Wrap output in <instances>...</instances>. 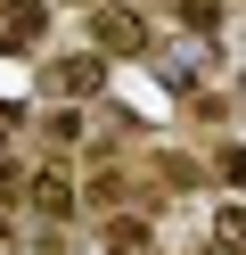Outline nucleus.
Segmentation results:
<instances>
[{
  "instance_id": "6",
  "label": "nucleus",
  "mask_w": 246,
  "mask_h": 255,
  "mask_svg": "<svg viewBox=\"0 0 246 255\" xmlns=\"http://www.w3.org/2000/svg\"><path fill=\"white\" fill-rule=\"evenodd\" d=\"M98 247L107 255H156V206H115V214H98Z\"/></svg>"
},
{
  "instance_id": "1",
  "label": "nucleus",
  "mask_w": 246,
  "mask_h": 255,
  "mask_svg": "<svg viewBox=\"0 0 246 255\" xmlns=\"http://www.w3.org/2000/svg\"><path fill=\"white\" fill-rule=\"evenodd\" d=\"M107 83H115V58L98 50V41L58 50V58L41 66V99H74V107H90V99H107Z\"/></svg>"
},
{
  "instance_id": "11",
  "label": "nucleus",
  "mask_w": 246,
  "mask_h": 255,
  "mask_svg": "<svg viewBox=\"0 0 246 255\" xmlns=\"http://www.w3.org/2000/svg\"><path fill=\"white\" fill-rule=\"evenodd\" d=\"M16 231H25V222H16V206H8V189H0V247H8Z\"/></svg>"
},
{
  "instance_id": "2",
  "label": "nucleus",
  "mask_w": 246,
  "mask_h": 255,
  "mask_svg": "<svg viewBox=\"0 0 246 255\" xmlns=\"http://www.w3.org/2000/svg\"><path fill=\"white\" fill-rule=\"evenodd\" d=\"M90 41L115 58V66L156 58V17H148V8H131V0H98V8H90Z\"/></svg>"
},
{
  "instance_id": "4",
  "label": "nucleus",
  "mask_w": 246,
  "mask_h": 255,
  "mask_svg": "<svg viewBox=\"0 0 246 255\" xmlns=\"http://www.w3.org/2000/svg\"><path fill=\"white\" fill-rule=\"evenodd\" d=\"M25 140H33L41 156H82V148H90V107L41 99V107H33V124H25Z\"/></svg>"
},
{
  "instance_id": "9",
  "label": "nucleus",
  "mask_w": 246,
  "mask_h": 255,
  "mask_svg": "<svg viewBox=\"0 0 246 255\" xmlns=\"http://www.w3.org/2000/svg\"><path fill=\"white\" fill-rule=\"evenodd\" d=\"M180 116L189 124H230L238 116V91H197V99H180Z\"/></svg>"
},
{
  "instance_id": "3",
  "label": "nucleus",
  "mask_w": 246,
  "mask_h": 255,
  "mask_svg": "<svg viewBox=\"0 0 246 255\" xmlns=\"http://www.w3.org/2000/svg\"><path fill=\"white\" fill-rule=\"evenodd\" d=\"M25 214H33V222H58V231H74V222H82V181L66 173V156L33 165V181H25Z\"/></svg>"
},
{
  "instance_id": "7",
  "label": "nucleus",
  "mask_w": 246,
  "mask_h": 255,
  "mask_svg": "<svg viewBox=\"0 0 246 255\" xmlns=\"http://www.w3.org/2000/svg\"><path fill=\"white\" fill-rule=\"evenodd\" d=\"M148 173H156L164 189H180V198H205V181H213V173L197 165L189 148H156V156H148Z\"/></svg>"
},
{
  "instance_id": "8",
  "label": "nucleus",
  "mask_w": 246,
  "mask_h": 255,
  "mask_svg": "<svg viewBox=\"0 0 246 255\" xmlns=\"http://www.w3.org/2000/svg\"><path fill=\"white\" fill-rule=\"evenodd\" d=\"M172 25L189 41H222L230 33V0H172Z\"/></svg>"
},
{
  "instance_id": "5",
  "label": "nucleus",
  "mask_w": 246,
  "mask_h": 255,
  "mask_svg": "<svg viewBox=\"0 0 246 255\" xmlns=\"http://www.w3.org/2000/svg\"><path fill=\"white\" fill-rule=\"evenodd\" d=\"M49 25H58V0H0V58L41 50Z\"/></svg>"
},
{
  "instance_id": "10",
  "label": "nucleus",
  "mask_w": 246,
  "mask_h": 255,
  "mask_svg": "<svg viewBox=\"0 0 246 255\" xmlns=\"http://www.w3.org/2000/svg\"><path fill=\"white\" fill-rule=\"evenodd\" d=\"M213 181H222V189H246V140L238 132L213 140Z\"/></svg>"
}]
</instances>
